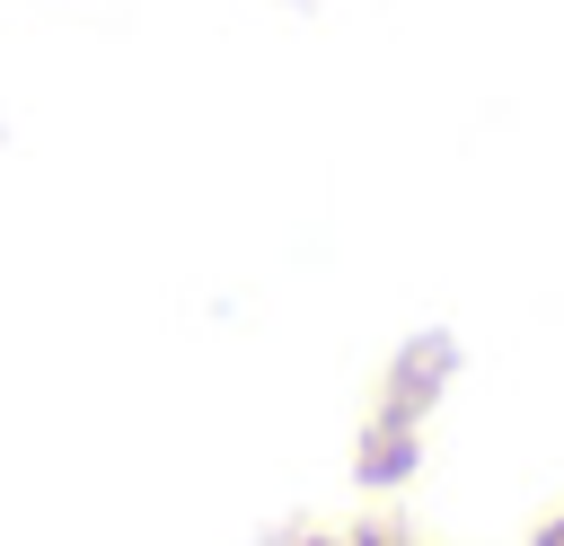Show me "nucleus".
I'll return each instance as SVG.
<instances>
[{"instance_id":"1","label":"nucleus","mask_w":564,"mask_h":546,"mask_svg":"<svg viewBox=\"0 0 564 546\" xmlns=\"http://www.w3.org/2000/svg\"><path fill=\"white\" fill-rule=\"evenodd\" d=\"M529 546H564V511H555V520H546V528H538Z\"/></svg>"}]
</instances>
